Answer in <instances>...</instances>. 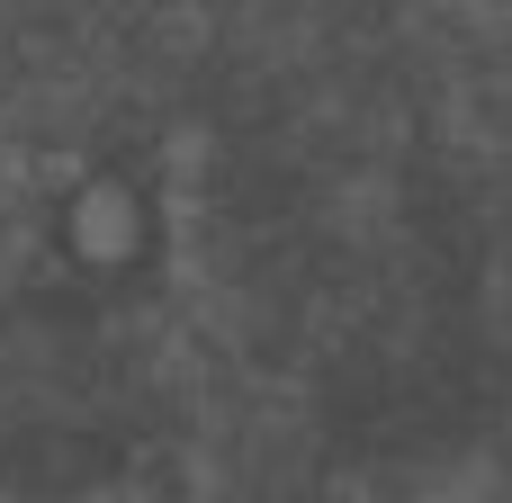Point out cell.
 Here are the masks:
<instances>
[{
    "instance_id": "obj_1",
    "label": "cell",
    "mask_w": 512,
    "mask_h": 503,
    "mask_svg": "<svg viewBox=\"0 0 512 503\" xmlns=\"http://www.w3.org/2000/svg\"><path fill=\"white\" fill-rule=\"evenodd\" d=\"M0 503H512V0H0Z\"/></svg>"
}]
</instances>
